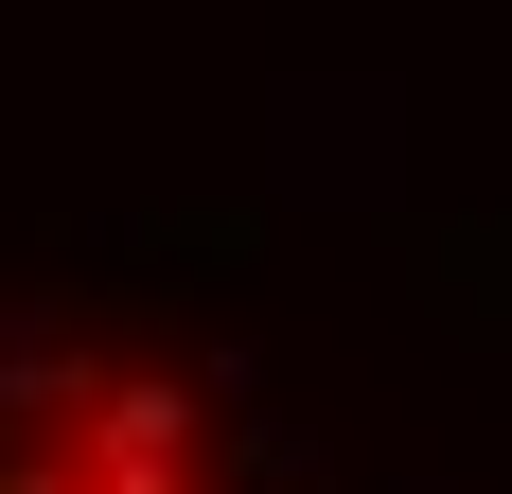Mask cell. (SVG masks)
Segmentation results:
<instances>
[{"instance_id": "1", "label": "cell", "mask_w": 512, "mask_h": 494, "mask_svg": "<svg viewBox=\"0 0 512 494\" xmlns=\"http://www.w3.org/2000/svg\"><path fill=\"white\" fill-rule=\"evenodd\" d=\"M0 494H248L195 389L142 371H71V353H0Z\"/></svg>"}]
</instances>
